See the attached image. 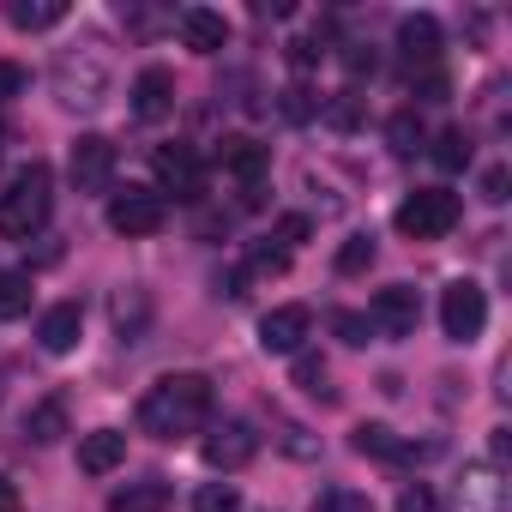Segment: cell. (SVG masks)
Returning <instances> with one entry per match:
<instances>
[{
	"label": "cell",
	"instance_id": "35",
	"mask_svg": "<svg viewBox=\"0 0 512 512\" xmlns=\"http://www.w3.org/2000/svg\"><path fill=\"white\" fill-rule=\"evenodd\" d=\"M284 55H290V67H296V73H314V67H320V55H326V49H320V43H314V37H296V43H290V49H284Z\"/></svg>",
	"mask_w": 512,
	"mask_h": 512
},
{
	"label": "cell",
	"instance_id": "28",
	"mask_svg": "<svg viewBox=\"0 0 512 512\" xmlns=\"http://www.w3.org/2000/svg\"><path fill=\"white\" fill-rule=\"evenodd\" d=\"M320 121H326V127H338V133H350V127L362 121V103H356V91H338V97H326V103H320Z\"/></svg>",
	"mask_w": 512,
	"mask_h": 512
},
{
	"label": "cell",
	"instance_id": "19",
	"mask_svg": "<svg viewBox=\"0 0 512 512\" xmlns=\"http://www.w3.org/2000/svg\"><path fill=\"white\" fill-rule=\"evenodd\" d=\"M121 458H127V434L121 428H97V434L79 440V470L85 476H109Z\"/></svg>",
	"mask_w": 512,
	"mask_h": 512
},
{
	"label": "cell",
	"instance_id": "21",
	"mask_svg": "<svg viewBox=\"0 0 512 512\" xmlns=\"http://www.w3.org/2000/svg\"><path fill=\"white\" fill-rule=\"evenodd\" d=\"M109 314H115V332H121L127 344H139L145 326H151V296H145V290H115Z\"/></svg>",
	"mask_w": 512,
	"mask_h": 512
},
{
	"label": "cell",
	"instance_id": "43",
	"mask_svg": "<svg viewBox=\"0 0 512 512\" xmlns=\"http://www.w3.org/2000/svg\"><path fill=\"white\" fill-rule=\"evenodd\" d=\"M0 512H19V488L7 476H0Z\"/></svg>",
	"mask_w": 512,
	"mask_h": 512
},
{
	"label": "cell",
	"instance_id": "7",
	"mask_svg": "<svg viewBox=\"0 0 512 512\" xmlns=\"http://www.w3.org/2000/svg\"><path fill=\"white\" fill-rule=\"evenodd\" d=\"M368 326H374V338H410V332L422 326V296H416V284H386V290H374Z\"/></svg>",
	"mask_w": 512,
	"mask_h": 512
},
{
	"label": "cell",
	"instance_id": "6",
	"mask_svg": "<svg viewBox=\"0 0 512 512\" xmlns=\"http://www.w3.org/2000/svg\"><path fill=\"white\" fill-rule=\"evenodd\" d=\"M169 223V205L157 187H127V193H109V229L139 241V235H157Z\"/></svg>",
	"mask_w": 512,
	"mask_h": 512
},
{
	"label": "cell",
	"instance_id": "20",
	"mask_svg": "<svg viewBox=\"0 0 512 512\" xmlns=\"http://www.w3.org/2000/svg\"><path fill=\"white\" fill-rule=\"evenodd\" d=\"M169 500H175V488L163 476H139L109 494V512H169Z\"/></svg>",
	"mask_w": 512,
	"mask_h": 512
},
{
	"label": "cell",
	"instance_id": "13",
	"mask_svg": "<svg viewBox=\"0 0 512 512\" xmlns=\"http://www.w3.org/2000/svg\"><path fill=\"white\" fill-rule=\"evenodd\" d=\"M398 55H404V67H434L440 61V19L434 13L398 19Z\"/></svg>",
	"mask_w": 512,
	"mask_h": 512
},
{
	"label": "cell",
	"instance_id": "11",
	"mask_svg": "<svg viewBox=\"0 0 512 512\" xmlns=\"http://www.w3.org/2000/svg\"><path fill=\"white\" fill-rule=\"evenodd\" d=\"M308 332H314V314H308L302 302L272 308V314L260 320V350H266V356H296V350L308 344Z\"/></svg>",
	"mask_w": 512,
	"mask_h": 512
},
{
	"label": "cell",
	"instance_id": "42",
	"mask_svg": "<svg viewBox=\"0 0 512 512\" xmlns=\"http://www.w3.org/2000/svg\"><path fill=\"white\" fill-rule=\"evenodd\" d=\"M278 241H284V247L308 241V217H278Z\"/></svg>",
	"mask_w": 512,
	"mask_h": 512
},
{
	"label": "cell",
	"instance_id": "31",
	"mask_svg": "<svg viewBox=\"0 0 512 512\" xmlns=\"http://www.w3.org/2000/svg\"><path fill=\"white\" fill-rule=\"evenodd\" d=\"M193 512H241V488L235 482H205L193 494Z\"/></svg>",
	"mask_w": 512,
	"mask_h": 512
},
{
	"label": "cell",
	"instance_id": "22",
	"mask_svg": "<svg viewBox=\"0 0 512 512\" xmlns=\"http://www.w3.org/2000/svg\"><path fill=\"white\" fill-rule=\"evenodd\" d=\"M61 19H67V0H7L13 31H55Z\"/></svg>",
	"mask_w": 512,
	"mask_h": 512
},
{
	"label": "cell",
	"instance_id": "33",
	"mask_svg": "<svg viewBox=\"0 0 512 512\" xmlns=\"http://www.w3.org/2000/svg\"><path fill=\"white\" fill-rule=\"evenodd\" d=\"M398 512H446V506H440V494H434L428 482H410V488L398 494Z\"/></svg>",
	"mask_w": 512,
	"mask_h": 512
},
{
	"label": "cell",
	"instance_id": "10",
	"mask_svg": "<svg viewBox=\"0 0 512 512\" xmlns=\"http://www.w3.org/2000/svg\"><path fill=\"white\" fill-rule=\"evenodd\" d=\"M157 193H175V199H199L205 193V163L193 145H163L157 151Z\"/></svg>",
	"mask_w": 512,
	"mask_h": 512
},
{
	"label": "cell",
	"instance_id": "9",
	"mask_svg": "<svg viewBox=\"0 0 512 512\" xmlns=\"http://www.w3.org/2000/svg\"><path fill=\"white\" fill-rule=\"evenodd\" d=\"M199 452H205L211 470H241V464H253V452H260V434L247 422H211Z\"/></svg>",
	"mask_w": 512,
	"mask_h": 512
},
{
	"label": "cell",
	"instance_id": "32",
	"mask_svg": "<svg viewBox=\"0 0 512 512\" xmlns=\"http://www.w3.org/2000/svg\"><path fill=\"white\" fill-rule=\"evenodd\" d=\"M247 266L260 272V278H284V272H290V247H266V241H260V247L247 253Z\"/></svg>",
	"mask_w": 512,
	"mask_h": 512
},
{
	"label": "cell",
	"instance_id": "12",
	"mask_svg": "<svg viewBox=\"0 0 512 512\" xmlns=\"http://www.w3.org/2000/svg\"><path fill=\"white\" fill-rule=\"evenodd\" d=\"M350 446L362 452V458H386V464H416V458H434L440 446L428 440V446H410V440H398L386 422H362L356 434H350Z\"/></svg>",
	"mask_w": 512,
	"mask_h": 512
},
{
	"label": "cell",
	"instance_id": "15",
	"mask_svg": "<svg viewBox=\"0 0 512 512\" xmlns=\"http://www.w3.org/2000/svg\"><path fill=\"white\" fill-rule=\"evenodd\" d=\"M217 163L241 181V187H260L266 181V169H272V151L260 145V139H247V133H235V139H223V151H217Z\"/></svg>",
	"mask_w": 512,
	"mask_h": 512
},
{
	"label": "cell",
	"instance_id": "25",
	"mask_svg": "<svg viewBox=\"0 0 512 512\" xmlns=\"http://www.w3.org/2000/svg\"><path fill=\"white\" fill-rule=\"evenodd\" d=\"M308 512H374V500H368L362 488L332 482V488H320V494H314V506H308Z\"/></svg>",
	"mask_w": 512,
	"mask_h": 512
},
{
	"label": "cell",
	"instance_id": "3",
	"mask_svg": "<svg viewBox=\"0 0 512 512\" xmlns=\"http://www.w3.org/2000/svg\"><path fill=\"white\" fill-rule=\"evenodd\" d=\"M49 85H55V103L73 109V115L103 109V97H109V61H103V49H97V43L61 49L55 67H49Z\"/></svg>",
	"mask_w": 512,
	"mask_h": 512
},
{
	"label": "cell",
	"instance_id": "26",
	"mask_svg": "<svg viewBox=\"0 0 512 512\" xmlns=\"http://www.w3.org/2000/svg\"><path fill=\"white\" fill-rule=\"evenodd\" d=\"M374 253H380L374 235H350V241L338 247V278H362V272L374 266Z\"/></svg>",
	"mask_w": 512,
	"mask_h": 512
},
{
	"label": "cell",
	"instance_id": "38",
	"mask_svg": "<svg viewBox=\"0 0 512 512\" xmlns=\"http://www.w3.org/2000/svg\"><path fill=\"white\" fill-rule=\"evenodd\" d=\"M284 452H290V458H320V440H314L308 428L290 422V428H284Z\"/></svg>",
	"mask_w": 512,
	"mask_h": 512
},
{
	"label": "cell",
	"instance_id": "37",
	"mask_svg": "<svg viewBox=\"0 0 512 512\" xmlns=\"http://www.w3.org/2000/svg\"><path fill=\"white\" fill-rule=\"evenodd\" d=\"M446 91H452V85H446V73H440V67H422L416 97H422V103H446Z\"/></svg>",
	"mask_w": 512,
	"mask_h": 512
},
{
	"label": "cell",
	"instance_id": "40",
	"mask_svg": "<svg viewBox=\"0 0 512 512\" xmlns=\"http://www.w3.org/2000/svg\"><path fill=\"white\" fill-rule=\"evenodd\" d=\"M344 67H350L356 79H362V73H374V49H368V43H350V49H344Z\"/></svg>",
	"mask_w": 512,
	"mask_h": 512
},
{
	"label": "cell",
	"instance_id": "27",
	"mask_svg": "<svg viewBox=\"0 0 512 512\" xmlns=\"http://www.w3.org/2000/svg\"><path fill=\"white\" fill-rule=\"evenodd\" d=\"M434 163H440L446 175H458V169L470 163V139H464V127H446V133L434 139Z\"/></svg>",
	"mask_w": 512,
	"mask_h": 512
},
{
	"label": "cell",
	"instance_id": "5",
	"mask_svg": "<svg viewBox=\"0 0 512 512\" xmlns=\"http://www.w3.org/2000/svg\"><path fill=\"white\" fill-rule=\"evenodd\" d=\"M482 326H488V296H482V284H470V278L446 284V290H440V332H446L452 344H476Z\"/></svg>",
	"mask_w": 512,
	"mask_h": 512
},
{
	"label": "cell",
	"instance_id": "1",
	"mask_svg": "<svg viewBox=\"0 0 512 512\" xmlns=\"http://www.w3.org/2000/svg\"><path fill=\"white\" fill-rule=\"evenodd\" d=\"M211 422V380L205 374H163L139 398V428L151 440H187Z\"/></svg>",
	"mask_w": 512,
	"mask_h": 512
},
{
	"label": "cell",
	"instance_id": "8",
	"mask_svg": "<svg viewBox=\"0 0 512 512\" xmlns=\"http://www.w3.org/2000/svg\"><path fill=\"white\" fill-rule=\"evenodd\" d=\"M67 175L79 193H109L115 187V145L103 133H79L73 151H67Z\"/></svg>",
	"mask_w": 512,
	"mask_h": 512
},
{
	"label": "cell",
	"instance_id": "23",
	"mask_svg": "<svg viewBox=\"0 0 512 512\" xmlns=\"http://www.w3.org/2000/svg\"><path fill=\"white\" fill-rule=\"evenodd\" d=\"M25 434H31V446H55V440L67 434V398L31 404V410H25Z\"/></svg>",
	"mask_w": 512,
	"mask_h": 512
},
{
	"label": "cell",
	"instance_id": "30",
	"mask_svg": "<svg viewBox=\"0 0 512 512\" xmlns=\"http://www.w3.org/2000/svg\"><path fill=\"white\" fill-rule=\"evenodd\" d=\"M296 386H302V392H314V398H326V404L338 398V392L326 386V362H320V356H308V350H296Z\"/></svg>",
	"mask_w": 512,
	"mask_h": 512
},
{
	"label": "cell",
	"instance_id": "16",
	"mask_svg": "<svg viewBox=\"0 0 512 512\" xmlns=\"http://www.w3.org/2000/svg\"><path fill=\"white\" fill-rule=\"evenodd\" d=\"M169 109H175V73L169 67H145L133 79V115L139 121H163Z\"/></svg>",
	"mask_w": 512,
	"mask_h": 512
},
{
	"label": "cell",
	"instance_id": "2",
	"mask_svg": "<svg viewBox=\"0 0 512 512\" xmlns=\"http://www.w3.org/2000/svg\"><path fill=\"white\" fill-rule=\"evenodd\" d=\"M49 211H55V175H49V163H25L7 181V193H0V235L31 241L49 223Z\"/></svg>",
	"mask_w": 512,
	"mask_h": 512
},
{
	"label": "cell",
	"instance_id": "39",
	"mask_svg": "<svg viewBox=\"0 0 512 512\" xmlns=\"http://www.w3.org/2000/svg\"><path fill=\"white\" fill-rule=\"evenodd\" d=\"M284 115L290 121H308V115H320V103H308V91L296 85V91H284Z\"/></svg>",
	"mask_w": 512,
	"mask_h": 512
},
{
	"label": "cell",
	"instance_id": "18",
	"mask_svg": "<svg viewBox=\"0 0 512 512\" xmlns=\"http://www.w3.org/2000/svg\"><path fill=\"white\" fill-rule=\"evenodd\" d=\"M181 43L193 55H217V49H229V19L211 13V7H187L181 13Z\"/></svg>",
	"mask_w": 512,
	"mask_h": 512
},
{
	"label": "cell",
	"instance_id": "4",
	"mask_svg": "<svg viewBox=\"0 0 512 512\" xmlns=\"http://www.w3.org/2000/svg\"><path fill=\"white\" fill-rule=\"evenodd\" d=\"M458 193H446V187H416L404 205H398V235H410V241H440V235H452L458 229Z\"/></svg>",
	"mask_w": 512,
	"mask_h": 512
},
{
	"label": "cell",
	"instance_id": "36",
	"mask_svg": "<svg viewBox=\"0 0 512 512\" xmlns=\"http://www.w3.org/2000/svg\"><path fill=\"white\" fill-rule=\"evenodd\" d=\"M332 326H338V338H344V344H368V338H374L368 314H332Z\"/></svg>",
	"mask_w": 512,
	"mask_h": 512
},
{
	"label": "cell",
	"instance_id": "34",
	"mask_svg": "<svg viewBox=\"0 0 512 512\" xmlns=\"http://www.w3.org/2000/svg\"><path fill=\"white\" fill-rule=\"evenodd\" d=\"M25 85H31V73H25L19 61H0V103H13V97H25Z\"/></svg>",
	"mask_w": 512,
	"mask_h": 512
},
{
	"label": "cell",
	"instance_id": "24",
	"mask_svg": "<svg viewBox=\"0 0 512 512\" xmlns=\"http://www.w3.org/2000/svg\"><path fill=\"white\" fill-rule=\"evenodd\" d=\"M31 314V272H0V320Z\"/></svg>",
	"mask_w": 512,
	"mask_h": 512
},
{
	"label": "cell",
	"instance_id": "14",
	"mask_svg": "<svg viewBox=\"0 0 512 512\" xmlns=\"http://www.w3.org/2000/svg\"><path fill=\"white\" fill-rule=\"evenodd\" d=\"M79 338H85V308H79V302H55V308L37 320V344H43L49 356L79 350Z\"/></svg>",
	"mask_w": 512,
	"mask_h": 512
},
{
	"label": "cell",
	"instance_id": "41",
	"mask_svg": "<svg viewBox=\"0 0 512 512\" xmlns=\"http://www.w3.org/2000/svg\"><path fill=\"white\" fill-rule=\"evenodd\" d=\"M506 187H512V175H506V169H488V175H482V199H488V205H500V199H506Z\"/></svg>",
	"mask_w": 512,
	"mask_h": 512
},
{
	"label": "cell",
	"instance_id": "29",
	"mask_svg": "<svg viewBox=\"0 0 512 512\" xmlns=\"http://www.w3.org/2000/svg\"><path fill=\"white\" fill-rule=\"evenodd\" d=\"M386 139H392V151H398V157H410V151H422V139H428V133H422V121L404 109V115H392V121H386Z\"/></svg>",
	"mask_w": 512,
	"mask_h": 512
},
{
	"label": "cell",
	"instance_id": "17",
	"mask_svg": "<svg viewBox=\"0 0 512 512\" xmlns=\"http://www.w3.org/2000/svg\"><path fill=\"white\" fill-rule=\"evenodd\" d=\"M500 500H506L500 464H470L458 482V512H500Z\"/></svg>",
	"mask_w": 512,
	"mask_h": 512
}]
</instances>
